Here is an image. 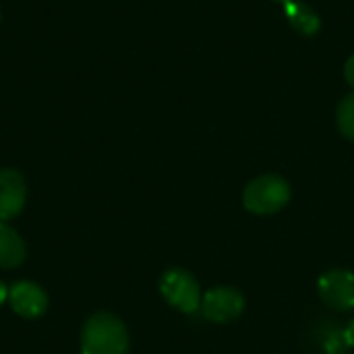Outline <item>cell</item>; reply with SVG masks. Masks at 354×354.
<instances>
[{
  "label": "cell",
  "instance_id": "cell-6",
  "mask_svg": "<svg viewBox=\"0 0 354 354\" xmlns=\"http://www.w3.org/2000/svg\"><path fill=\"white\" fill-rule=\"evenodd\" d=\"M8 303L17 315L25 319H37L48 309V295L35 282L21 280L8 288Z\"/></svg>",
  "mask_w": 354,
  "mask_h": 354
},
{
  "label": "cell",
  "instance_id": "cell-11",
  "mask_svg": "<svg viewBox=\"0 0 354 354\" xmlns=\"http://www.w3.org/2000/svg\"><path fill=\"white\" fill-rule=\"evenodd\" d=\"M348 340H346V332L338 330V332H332L328 338H326V351L330 354H340L344 348H348Z\"/></svg>",
  "mask_w": 354,
  "mask_h": 354
},
{
  "label": "cell",
  "instance_id": "cell-10",
  "mask_svg": "<svg viewBox=\"0 0 354 354\" xmlns=\"http://www.w3.org/2000/svg\"><path fill=\"white\" fill-rule=\"evenodd\" d=\"M338 127L348 139H354V93L344 97L338 108Z\"/></svg>",
  "mask_w": 354,
  "mask_h": 354
},
{
  "label": "cell",
  "instance_id": "cell-13",
  "mask_svg": "<svg viewBox=\"0 0 354 354\" xmlns=\"http://www.w3.org/2000/svg\"><path fill=\"white\" fill-rule=\"evenodd\" d=\"M344 332H346V340H348V344H351V346H354V319L351 322V326H348Z\"/></svg>",
  "mask_w": 354,
  "mask_h": 354
},
{
  "label": "cell",
  "instance_id": "cell-14",
  "mask_svg": "<svg viewBox=\"0 0 354 354\" xmlns=\"http://www.w3.org/2000/svg\"><path fill=\"white\" fill-rule=\"evenodd\" d=\"M6 299H8V288H6V286H4V284L0 282V305H2V303H4Z\"/></svg>",
  "mask_w": 354,
  "mask_h": 354
},
{
  "label": "cell",
  "instance_id": "cell-2",
  "mask_svg": "<svg viewBox=\"0 0 354 354\" xmlns=\"http://www.w3.org/2000/svg\"><path fill=\"white\" fill-rule=\"evenodd\" d=\"M243 201L253 214H276L290 201V185L278 174L259 176L247 185Z\"/></svg>",
  "mask_w": 354,
  "mask_h": 354
},
{
  "label": "cell",
  "instance_id": "cell-4",
  "mask_svg": "<svg viewBox=\"0 0 354 354\" xmlns=\"http://www.w3.org/2000/svg\"><path fill=\"white\" fill-rule=\"evenodd\" d=\"M245 309V297L232 286H218L205 292L201 299V313L207 322L230 324Z\"/></svg>",
  "mask_w": 354,
  "mask_h": 354
},
{
  "label": "cell",
  "instance_id": "cell-12",
  "mask_svg": "<svg viewBox=\"0 0 354 354\" xmlns=\"http://www.w3.org/2000/svg\"><path fill=\"white\" fill-rule=\"evenodd\" d=\"M344 75H346V81L351 83L354 87V56L348 58V62H346V68H344Z\"/></svg>",
  "mask_w": 354,
  "mask_h": 354
},
{
  "label": "cell",
  "instance_id": "cell-5",
  "mask_svg": "<svg viewBox=\"0 0 354 354\" xmlns=\"http://www.w3.org/2000/svg\"><path fill=\"white\" fill-rule=\"evenodd\" d=\"M319 297L322 301L336 311H351L354 309V274L348 270H330L326 272L319 282Z\"/></svg>",
  "mask_w": 354,
  "mask_h": 354
},
{
  "label": "cell",
  "instance_id": "cell-8",
  "mask_svg": "<svg viewBox=\"0 0 354 354\" xmlns=\"http://www.w3.org/2000/svg\"><path fill=\"white\" fill-rule=\"evenodd\" d=\"M25 243L15 228L0 222V268L10 270L25 261Z\"/></svg>",
  "mask_w": 354,
  "mask_h": 354
},
{
  "label": "cell",
  "instance_id": "cell-9",
  "mask_svg": "<svg viewBox=\"0 0 354 354\" xmlns=\"http://www.w3.org/2000/svg\"><path fill=\"white\" fill-rule=\"evenodd\" d=\"M286 12H288V19H290L295 29H299V31H303L307 35H311V33H315L319 29V19L309 6L295 4V2L286 0Z\"/></svg>",
  "mask_w": 354,
  "mask_h": 354
},
{
  "label": "cell",
  "instance_id": "cell-1",
  "mask_svg": "<svg viewBox=\"0 0 354 354\" xmlns=\"http://www.w3.org/2000/svg\"><path fill=\"white\" fill-rule=\"evenodd\" d=\"M81 351L83 354H129V332L116 315L95 313L83 326Z\"/></svg>",
  "mask_w": 354,
  "mask_h": 354
},
{
  "label": "cell",
  "instance_id": "cell-3",
  "mask_svg": "<svg viewBox=\"0 0 354 354\" xmlns=\"http://www.w3.org/2000/svg\"><path fill=\"white\" fill-rule=\"evenodd\" d=\"M160 292L166 303L183 313H197L201 309V290L197 280L180 268L164 272L160 278Z\"/></svg>",
  "mask_w": 354,
  "mask_h": 354
},
{
  "label": "cell",
  "instance_id": "cell-7",
  "mask_svg": "<svg viewBox=\"0 0 354 354\" xmlns=\"http://www.w3.org/2000/svg\"><path fill=\"white\" fill-rule=\"evenodd\" d=\"M27 187L17 170H0V222H8L25 207Z\"/></svg>",
  "mask_w": 354,
  "mask_h": 354
}]
</instances>
